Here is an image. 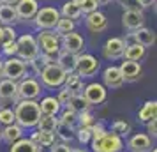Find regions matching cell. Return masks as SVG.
Segmentation results:
<instances>
[{
  "mask_svg": "<svg viewBox=\"0 0 157 152\" xmlns=\"http://www.w3.org/2000/svg\"><path fill=\"white\" fill-rule=\"evenodd\" d=\"M41 119V110L37 101H29V99H20L14 104V122L21 127L23 131H34L37 127V122Z\"/></svg>",
  "mask_w": 157,
  "mask_h": 152,
  "instance_id": "1",
  "label": "cell"
},
{
  "mask_svg": "<svg viewBox=\"0 0 157 152\" xmlns=\"http://www.w3.org/2000/svg\"><path fill=\"white\" fill-rule=\"evenodd\" d=\"M65 74L67 72L57 64H50V65H44L37 80L39 83L43 85V88H50V90H55V88L64 87V81H65Z\"/></svg>",
  "mask_w": 157,
  "mask_h": 152,
  "instance_id": "2",
  "label": "cell"
},
{
  "mask_svg": "<svg viewBox=\"0 0 157 152\" xmlns=\"http://www.w3.org/2000/svg\"><path fill=\"white\" fill-rule=\"evenodd\" d=\"M58 20H60V11L53 6H44V7H39L37 9L36 16H34V27L36 30H53L57 27Z\"/></svg>",
  "mask_w": 157,
  "mask_h": 152,
  "instance_id": "3",
  "label": "cell"
},
{
  "mask_svg": "<svg viewBox=\"0 0 157 152\" xmlns=\"http://www.w3.org/2000/svg\"><path fill=\"white\" fill-rule=\"evenodd\" d=\"M16 44H18V53L16 57H20L23 62H32L39 57V46H37L36 36L34 34H21L16 37Z\"/></svg>",
  "mask_w": 157,
  "mask_h": 152,
  "instance_id": "4",
  "label": "cell"
},
{
  "mask_svg": "<svg viewBox=\"0 0 157 152\" xmlns=\"http://www.w3.org/2000/svg\"><path fill=\"white\" fill-rule=\"evenodd\" d=\"M90 145H92V152H122L125 147V142L118 134L108 131L102 138L92 140Z\"/></svg>",
  "mask_w": 157,
  "mask_h": 152,
  "instance_id": "5",
  "label": "cell"
},
{
  "mask_svg": "<svg viewBox=\"0 0 157 152\" xmlns=\"http://www.w3.org/2000/svg\"><path fill=\"white\" fill-rule=\"evenodd\" d=\"M37 46L41 53H48V55H57L60 51V36L55 30H39L36 36Z\"/></svg>",
  "mask_w": 157,
  "mask_h": 152,
  "instance_id": "6",
  "label": "cell"
},
{
  "mask_svg": "<svg viewBox=\"0 0 157 152\" xmlns=\"http://www.w3.org/2000/svg\"><path fill=\"white\" fill-rule=\"evenodd\" d=\"M43 94V85L37 78L25 76L18 81V99H29V101H39Z\"/></svg>",
  "mask_w": 157,
  "mask_h": 152,
  "instance_id": "7",
  "label": "cell"
},
{
  "mask_svg": "<svg viewBox=\"0 0 157 152\" xmlns=\"http://www.w3.org/2000/svg\"><path fill=\"white\" fill-rule=\"evenodd\" d=\"M101 69V62L90 53H79L76 58V67L74 72L81 78H92Z\"/></svg>",
  "mask_w": 157,
  "mask_h": 152,
  "instance_id": "8",
  "label": "cell"
},
{
  "mask_svg": "<svg viewBox=\"0 0 157 152\" xmlns=\"http://www.w3.org/2000/svg\"><path fill=\"white\" fill-rule=\"evenodd\" d=\"M81 95L85 97L86 104L92 108V106H99L102 103L108 99V88L99 83V81H90V83H86L83 90H81Z\"/></svg>",
  "mask_w": 157,
  "mask_h": 152,
  "instance_id": "9",
  "label": "cell"
},
{
  "mask_svg": "<svg viewBox=\"0 0 157 152\" xmlns=\"http://www.w3.org/2000/svg\"><path fill=\"white\" fill-rule=\"evenodd\" d=\"M27 74V62H23L20 57L4 58V78L13 81H20Z\"/></svg>",
  "mask_w": 157,
  "mask_h": 152,
  "instance_id": "10",
  "label": "cell"
},
{
  "mask_svg": "<svg viewBox=\"0 0 157 152\" xmlns=\"http://www.w3.org/2000/svg\"><path fill=\"white\" fill-rule=\"evenodd\" d=\"M18 99V81L2 78L0 80V108H6L9 104H16Z\"/></svg>",
  "mask_w": 157,
  "mask_h": 152,
  "instance_id": "11",
  "label": "cell"
},
{
  "mask_svg": "<svg viewBox=\"0 0 157 152\" xmlns=\"http://www.w3.org/2000/svg\"><path fill=\"white\" fill-rule=\"evenodd\" d=\"M60 50L69 51L72 55H79V53H83V50H85V39L76 30L74 32H69V34H65V36L60 37Z\"/></svg>",
  "mask_w": 157,
  "mask_h": 152,
  "instance_id": "12",
  "label": "cell"
},
{
  "mask_svg": "<svg viewBox=\"0 0 157 152\" xmlns=\"http://www.w3.org/2000/svg\"><path fill=\"white\" fill-rule=\"evenodd\" d=\"M125 50V41L122 37H109L102 46V57L108 60H118L124 55Z\"/></svg>",
  "mask_w": 157,
  "mask_h": 152,
  "instance_id": "13",
  "label": "cell"
},
{
  "mask_svg": "<svg viewBox=\"0 0 157 152\" xmlns=\"http://www.w3.org/2000/svg\"><path fill=\"white\" fill-rule=\"evenodd\" d=\"M155 32L152 29H148V27H141V29L134 30V32H129V37L127 41H125V44L127 43H138L141 44V46H145V48H148V46H154L155 44Z\"/></svg>",
  "mask_w": 157,
  "mask_h": 152,
  "instance_id": "14",
  "label": "cell"
},
{
  "mask_svg": "<svg viewBox=\"0 0 157 152\" xmlns=\"http://www.w3.org/2000/svg\"><path fill=\"white\" fill-rule=\"evenodd\" d=\"M14 9L18 14V21H32L39 9V2L37 0H18L14 4Z\"/></svg>",
  "mask_w": 157,
  "mask_h": 152,
  "instance_id": "15",
  "label": "cell"
},
{
  "mask_svg": "<svg viewBox=\"0 0 157 152\" xmlns=\"http://www.w3.org/2000/svg\"><path fill=\"white\" fill-rule=\"evenodd\" d=\"M85 25L92 34H101V32L108 30V18L104 13H101L97 9L90 14H85Z\"/></svg>",
  "mask_w": 157,
  "mask_h": 152,
  "instance_id": "16",
  "label": "cell"
},
{
  "mask_svg": "<svg viewBox=\"0 0 157 152\" xmlns=\"http://www.w3.org/2000/svg\"><path fill=\"white\" fill-rule=\"evenodd\" d=\"M102 85L106 88H120L125 81H124V78H122V72L120 69H118V65H108V67H104L102 69Z\"/></svg>",
  "mask_w": 157,
  "mask_h": 152,
  "instance_id": "17",
  "label": "cell"
},
{
  "mask_svg": "<svg viewBox=\"0 0 157 152\" xmlns=\"http://www.w3.org/2000/svg\"><path fill=\"white\" fill-rule=\"evenodd\" d=\"M125 147L129 152H147L152 149V138L147 133H134L132 136H129Z\"/></svg>",
  "mask_w": 157,
  "mask_h": 152,
  "instance_id": "18",
  "label": "cell"
},
{
  "mask_svg": "<svg viewBox=\"0 0 157 152\" xmlns=\"http://www.w3.org/2000/svg\"><path fill=\"white\" fill-rule=\"evenodd\" d=\"M122 25L129 32L145 27V13L143 11H124L122 14Z\"/></svg>",
  "mask_w": 157,
  "mask_h": 152,
  "instance_id": "19",
  "label": "cell"
},
{
  "mask_svg": "<svg viewBox=\"0 0 157 152\" xmlns=\"http://www.w3.org/2000/svg\"><path fill=\"white\" fill-rule=\"evenodd\" d=\"M118 69H120V72H122L124 81H127V83L140 80V76H141V72H143L141 64H140V62H131V60H124V62L118 65Z\"/></svg>",
  "mask_w": 157,
  "mask_h": 152,
  "instance_id": "20",
  "label": "cell"
},
{
  "mask_svg": "<svg viewBox=\"0 0 157 152\" xmlns=\"http://www.w3.org/2000/svg\"><path fill=\"white\" fill-rule=\"evenodd\" d=\"M37 103H39L41 115L58 117L60 110H62V106H60V103H58V99L55 95H44V97H41V101H37Z\"/></svg>",
  "mask_w": 157,
  "mask_h": 152,
  "instance_id": "21",
  "label": "cell"
},
{
  "mask_svg": "<svg viewBox=\"0 0 157 152\" xmlns=\"http://www.w3.org/2000/svg\"><path fill=\"white\" fill-rule=\"evenodd\" d=\"M145 55H147V48L145 46H141L138 43H127L122 58L124 60H131V62H140V60L145 58Z\"/></svg>",
  "mask_w": 157,
  "mask_h": 152,
  "instance_id": "22",
  "label": "cell"
},
{
  "mask_svg": "<svg viewBox=\"0 0 157 152\" xmlns=\"http://www.w3.org/2000/svg\"><path fill=\"white\" fill-rule=\"evenodd\" d=\"M76 58H78V55H72V53H69V51L60 50L57 55H55V64L60 65L65 72H74Z\"/></svg>",
  "mask_w": 157,
  "mask_h": 152,
  "instance_id": "23",
  "label": "cell"
},
{
  "mask_svg": "<svg viewBox=\"0 0 157 152\" xmlns=\"http://www.w3.org/2000/svg\"><path fill=\"white\" fill-rule=\"evenodd\" d=\"M0 134H2V142H6V143H14L18 142L20 138H23L25 134V131L18 126V124H9V126H4L2 129H0Z\"/></svg>",
  "mask_w": 157,
  "mask_h": 152,
  "instance_id": "24",
  "label": "cell"
},
{
  "mask_svg": "<svg viewBox=\"0 0 157 152\" xmlns=\"http://www.w3.org/2000/svg\"><path fill=\"white\" fill-rule=\"evenodd\" d=\"M154 119H157V101L154 99H150V101H145L143 103V106L140 108V111H138V120L143 124L150 122V120H154Z\"/></svg>",
  "mask_w": 157,
  "mask_h": 152,
  "instance_id": "25",
  "label": "cell"
},
{
  "mask_svg": "<svg viewBox=\"0 0 157 152\" xmlns=\"http://www.w3.org/2000/svg\"><path fill=\"white\" fill-rule=\"evenodd\" d=\"M16 23H18V14H16L14 6L0 4V25L2 27H14Z\"/></svg>",
  "mask_w": 157,
  "mask_h": 152,
  "instance_id": "26",
  "label": "cell"
},
{
  "mask_svg": "<svg viewBox=\"0 0 157 152\" xmlns=\"http://www.w3.org/2000/svg\"><path fill=\"white\" fill-rule=\"evenodd\" d=\"M30 140L34 142L36 145H53L57 143V134L55 133H51V131H32V134H30Z\"/></svg>",
  "mask_w": 157,
  "mask_h": 152,
  "instance_id": "27",
  "label": "cell"
},
{
  "mask_svg": "<svg viewBox=\"0 0 157 152\" xmlns=\"http://www.w3.org/2000/svg\"><path fill=\"white\" fill-rule=\"evenodd\" d=\"M64 87L72 92V94H81V90L85 87V83H83V78L78 76L76 72H67L65 74V81H64Z\"/></svg>",
  "mask_w": 157,
  "mask_h": 152,
  "instance_id": "28",
  "label": "cell"
},
{
  "mask_svg": "<svg viewBox=\"0 0 157 152\" xmlns=\"http://www.w3.org/2000/svg\"><path fill=\"white\" fill-rule=\"evenodd\" d=\"M58 11H60V16H62V18H69V20H72V21H76V20H79V18L83 16L81 11H79V6L74 4V2H71V0L64 2L62 7L58 9Z\"/></svg>",
  "mask_w": 157,
  "mask_h": 152,
  "instance_id": "29",
  "label": "cell"
},
{
  "mask_svg": "<svg viewBox=\"0 0 157 152\" xmlns=\"http://www.w3.org/2000/svg\"><path fill=\"white\" fill-rule=\"evenodd\" d=\"M9 152H37V145L30 140V138H20L18 142L11 143Z\"/></svg>",
  "mask_w": 157,
  "mask_h": 152,
  "instance_id": "30",
  "label": "cell"
},
{
  "mask_svg": "<svg viewBox=\"0 0 157 152\" xmlns=\"http://www.w3.org/2000/svg\"><path fill=\"white\" fill-rule=\"evenodd\" d=\"M74 129H76V127L65 126V124H62L60 120H58V126H57V129H55V134H57V138L60 140V142L71 145V142L74 140Z\"/></svg>",
  "mask_w": 157,
  "mask_h": 152,
  "instance_id": "31",
  "label": "cell"
},
{
  "mask_svg": "<svg viewBox=\"0 0 157 152\" xmlns=\"http://www.w3.org/2000/svg\"><path fill=\"white\" fill-rule=\"evenodd\" d=\"M64 108H69V110H72V111L79 113V111H83V110H88L90 106L86 104L85 97H83L81 94H72V97L69 99V103L65 104Z\"/></svg>",
  "mask_w": 157,
  "mask_h": 152,
  "instance_id": "32",
  "label": "cell"
},
{
  "mask_svg": "<svg viewBox=\"0 0 157 152\" xmlns=\"http://www.w3.org/2000/svg\"><path fill=\"white\" fill-rule=\"evenodd\" d=\"M57 126H58V117L41 115V119H39V122H37L36 129H39V131H51V133H55Z\"/></svg>",
  "mask_w": 157,
  "mask_h": 152,
  "instance_id": "33",
  "label": "cell"
},
{
  "mask_svg": "<svg viewBox=\"0 0 157 152\" xmlns=\"http://www.w3.org/2000/svg\"><path fill=\"white\" fill-rule=\"evenodd\" d=\"M131 124L127 122V120H122V119H117V120H113L111 122V133H115V134H118L120 138H125L129 136V133H131Z\"/></svg>",
  "mask_w": 157,
  "mask_h": 152,
  "instance_id": "34",
  "label": "cell"
},
{
  "mask_svg": "<svg viewBox=\"0 0 157 152\" xmlns=\"http://www.w3.org/2000/svg\"><path fill=\"white\" fill-rule=\"evenodd\" d=\"M53 30L62 37V36H65V34H69V32H74V30H76V21H72V20H69V18H62V16H60L57 27H55Z\"/></svg>",
  "mask_w": 157,
  "mask_h": 152,
  "instance_id": "35",
  "label": "cell"
},
{
  "mask_svg": "<svg viewBox=\"0 0 157 152\" xmlns=\"http://www.w3.org/2000/svg\"><path fill=\"white\" fill-rule=\"evenodd\" d=\"M58 120L65 126H71V127H76L78 126V113L72 111L69 108H62L60 113H58Z\"/></svg>",
  "mask_w": 157,
  "mask_h": 152,
  "instance_id": "36",
  "label": "cell"
},
{
  "mask_svg": "<svg viewBox=\"0 0 157 152\" xmlns=\"http://www.w3.org/2000/svg\"><path fill=\"white\" fill-rule=\"evenodd\" d=\"M74 138L78 140L79 145H88L90 142H92V133H90V127L76 126V129H74Z\"/></svg>",
  "mask_w": 157,
  "mask_h": 152,
  "instance_id": "37",
  "label": "cell"
},
{
  "mask_svg": "<svg viewBox=\"0 0 157 152\" xmlns=\"http://www.w3.org/2000/svg\"><path fill=\"white\" fill-rule=\"evenodd\" d=\"M94 124H95V117L94 113L88 110H83V111H79L78 113V126H83V127H92Z\"/></svg>",
  "mask_w": 157,
  "mask_h": 152,
  "instance_id": "38",
  "label": "cell"
},
{
  "mask_svg": "<svg viewBox=\"0 0 157 152\" xmlns=\"http://www.w3.org/2000/svg\"><path fill=\"white\" fill-rule=\"evenodd\" d=\"M9 124H14V108L6 106V108H0V126H9Z\"/></svg>",
  "mask_w": 157,
  "mask_h": 152,
  "instance_id": "39",
  "label": "cell"
},
{
  "mask_svg": "<svg viewBox=\"0 0 157 152\" xmlns=\"http://www.w3.org/2000/svg\"><path fill=\"white\" fill-rule=\"evenodd\" d=\"M16 53H18V44L16 41H7V43H2L0 44V55H4V57H16Z\"/></svg>",
  "mask_w": 157,
  "mask_h": 152,
  "instance_id": "40",
  "label": "cell"
},
{
  "mask_svg": "<svg viewBox=\"0 0 157 152\" xmlns=\"http://www.w3.org/2000/svg\"><path fill=\"white\" fill-rule=\"evenodd\" d=\"M90 133H92V140H99V138H102L108 133V129L102 122H97V120H95V124L90 127Z\"/></svg>",
  "mask_w": 157,
  "mask_h": 152,
  "instance_id": "41",
  "label": "cell"
},
{
  "mask_svg": "<svg viewBox=\"0 0 157 152\" xmlns=\"http://www.w3.org/2000/svg\"><path fill=\"white\" fill-rule=\"evenodd\" d=\"M79 6V11H81V14H90L94 11H97V4H95V0H81L78 4Z\"/></svg>",
  "mask_w": 157,
  "mask_h": 152,
  "instance_id": "42",
  "label": "cell"
},
{
  "mask_svg": "<svg viewBox=\"0 0 157 152\" xmlns=\"http://www.w3.org/2000/svg\"><path fill=\"white\" fill-rule=\"evenodd\" d=\"M16 29L14 27H2V43H7V41H16Z\"/></svg>",
  "mask_w": 157,
  "mask_h": 152,
  "instance_id": "43",
  "label": "cell"
},
{
  "mask_svg": "<svg viewBox=\"0 0 157 152\" xmlns=\"http://www.w3.org/2000/svg\"><path fill=\"white\" fill-rule=\"evenodd\" d=\"M72 97V92H69L65 87H60L58 88V94H57V99H58V103H60V106L64 108L65 104L69 103V99Z\"/></svg>",
  "mask_w": 157,
  "mask_h": 152,
  "instance_id": "44",
  "label": "cell"
},
{
  "mask_svg": "<svg viewBox=\"0 0 157 152\" xmlns=\"http://www.w3.org/2000/svg\"><path fill=\"white\" fill-rule=\"evenodd\" d=\"M117 2H120L124 11H143L138 0H117Z\"/></svg>",
  "mask_w": 157,
  "mask_h": 152,
  "instance_id": "45",
  "label": "cell"
},
{
  "mask_svg": "<svg viewBox=\"0 0 157 152\" xmlns=\"http://www.w3.org/2000/svg\"><path fill=\"white\" fill-rule=\"evenodd\" d=\"M147 134H148L150 138H154V140H155V136H157V119L147 122Z\"/></svg>",
  "mask_w": 157,
  "mask_h": 152,
  "instance_id": "46",
  "label": "cell"
},
{
  "mask_svg": "<svg viewBox=\"0 0 157 152\" xmlns=\"http://www.w3.org/2000/svg\"><path fill=\"white\" fill-rule=\"evenodd\" d=\"M71 145L64 143V142H58V143H53V152H71Z\"/></svg>",
  "mask_w": 157,
  "mask_h": 152,
  "instance_id": "47",
  "label": "cell"
},
{
  "mask_svg": "<svg viewBox=\"0 0 157 152\" xmlns=\"http://www.w3.org/2000/svg\"><path fill=\"white\" fill-rule=\"evenodd\" d=\"M37 152H53V145H37Z\"/></svg>",
  "mask_w": 157,
  "mask_h": 152,
  "instance_id": "48",
  "label": "cell"
},
{
  "mask_svg": "<svg viewBox=\"0 0 157 152\" xmlns=\"http://www.w3.org/2000/svg\"><path fill=\"white\" fill-rule=\"evenodd\" d=\"M138 2H140V6H141V9L150 7L152 4H155V0H138Z\"/></svg>",
  "mask_w": 157,
  "mask_h": 152,
  "instance_id": "49",
  "label": "cell"
},
{
  "mask_svg": "<svg viewBox=\"0 0 157 152\" xmlns=\"http://www.w3.org/2000/svg\"><path fill=\"white\" fill-rule=\"evenodd\" d=\"M18 0H0V4H6V6H14Z\"/></svg>",
  "mask_w": 157,
  "mask_h": 152,
  "instance_id": "50",
  "label": "cell"
},
{
  "mask_svg": "<svg viewBox=\"0 0 157 152\" xmlns=\"http://www.w3.org/2000/svg\"><path fill=\"white\" fill-rule=\"evenodd\" d=\"M4 78V58L0 57V80Z\"/></svg>",
  "mask_w": 157,
  "mask_h": 152,
  "instance_id": "51",
  "label": "cell"
},
{
  "mask_svg": "<svg viewBox=\"0 0 157 152\" xmlns=\"http://www.w3.org/2000/svg\"><path fill=\"white\" fill-rule=\"evenodd\" d=\"M95 4H97V7H101V6H106L109 2H108V0H95Z\"/></svg>",
  "mask_w": 157,
  "mask_h": 152,
  "instance_id": "52",
  "label": "cell"
},
{
  "mask_svg": "<svg viewBox=\"0 0 157 152\" xmlns=\"http://www.w3.org/2000/svg\"><path fill=\"white\" fill-rule=\"evenodd\" d=\"M71 152H88V150H85V149H71Z\"/></svg>",
  "mask_w": 157,
  "mask_h": 152,
  "instance_id": "53",
  "label": "cell"
},
{
  "mask_svg": "<svg viewBox=\"0 0 157 152\" xmlns=\"http://www.w3.org/2000/svg\"><path fill=\"white\" fill-rule=\"evenodd\" d=\"M71 2H74V4H79V2H81V0H71Z\"/></svg>",
  "mask_w": 157,
  "mask_h": 152,
  "instance_id": "54",
  "label": "cell"
},
{
  "mask_svg": "<svg viewBox=\"0 0 157 152\" xmlns=\"http://www.w3.org/2000/svg\"><path fill=\"white\" fill-rule=\"evenodd\" d=\"M148 152H157V149H150V150Z\"/></svg>",
  "mask_w": 157,
  "mask_h": 152,
  "instance_id": "55",
  "label": "cell"
},
{
  "mask_svg": "<svg viewBox=\"0 0 157 152\" xmlns=\"http://www.w3.org/2000/svg\"><path fill=\"white\" fill-rule=\"evenodd\" d=\"M108 2H117V0H108Z\"/></svg>",
  "mask_w": 157,
  "mask_h": 152,
  "instance_id": "56",
  "label": "cell"
},
{
  "mask_svg": "<svg viewBox=\"0 0 157 152\" xmlns=\"http://www.w3.org/2000/svg\"><path fill=\"white\" fill-rule=\"evenodd\" d=\"M0 129H2V127H0ZM0 142H2V134H0Z\"/></svg>",
  "mask_w": 157,
  "mask_h": 152,
  "instance_id": "57",
  "label": "cell"
},
{
  "mask_svg": "<svg viewBox=\"0 0 157 152\" xmlns=\"http://www.w3.org/2000/svg\"><path fill=\"white\" fill-rule=\"evenodd\" d=\"M147 152H148V150H147Z\"/></svg>",
  "mask_w": 157,
  "mask_h": 152,
  "instance_id": "58",
  "label": "cell"
}]
</instances>
